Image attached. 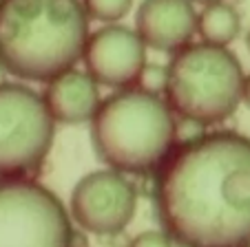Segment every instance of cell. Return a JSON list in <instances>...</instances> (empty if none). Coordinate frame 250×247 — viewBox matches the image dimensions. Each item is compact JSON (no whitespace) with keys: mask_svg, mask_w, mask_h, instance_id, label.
Here are the masks:
<instances>
[{"mask_svg":"<svg viewBox=\"0 0 250 247\" xmlns=\"http://www.w3.org/2000/svg\"><path fill=\"white\" fill-rule=\"evenodd\" d=\"M155 212L180 247H250V139L204 133L155 172Z\"/></svg>","mask_w":250,"mask_h":247,"instance_id":"cell-1","label":"cell"},{"mask_svg":"<svg viewBox=\"0 0 250 247\" xmlns=\"http://www.w3.org/2000/svg\"><path fill=\"white\" fill-rule=\"evenodd\" d=\"M89 42L82 0H0V66L14 77L51 82Z\"/></svg>","mask_w":250,"mask_h":247,"instance_id":"cell-2","label":"cell"},{"mask_svg":"<svg viewBox=\"0 0 250 247\" xmlns=\"http://www.w3.org/2000/svg\"><path fill=\"white\" fill-rule=\"evenodd\" d=\"M91 144L111 170L157 172L177 146L175 113L160 95L142 89L120 91L100 104L91 119Z\"/></svg>","mask_w":250,"mask_h":247,"instance_id":"cell-3","label":"cell"},{"mask_svg":"<svg viewBox=\"0 0 250 247\" xmlns=\"http://www.w3.org/2000/svg\"><path fill=\"white\" fill-rule=\"evenodd\" d=\"M164 99L170 111L197 126H215L237 111L246 75L226 47L188 44L168 62Z\"/></svg>","mask_w":250,"mask_h":247,"instance_id":"cell-4","label":"cell"},{"mask_svg":"<svg viewBox=\"0 0 250 247\" xmlns=\"http://www.w3.org/2000/svg\"><path fill=\"white\" fill-rule=\"evenodd\" d=\"M56 119L44 97L22 84H0V179H29L44 163Z\"/></svg>","mask_w":250,"mask_h":247,"instance_id":"cell-5","label":"cell"},{"mask_svg":"<svg viewBox=\"0 0 250 247\" xmlns=\"http://www.w3.org/2000/svg\"><path fill=\"white\" fill-rule=\"evenodd\" d=\"M71 216L33 179H0V247H69Z\"/></svg>","mask_w":250,"mask_h":247,"instance_id":"cell-6","label":"cell"},{"mask_svg":"<svg viewBox=\"0 0 250 247\" xmlns=\"http://www.w3.org/2000/svg\"><path fill=\"white\" fill-rule=\"evenodd\" d=\"M137 210V190L124 172L95 170L71 192V216L80 229L100 236L120 234Z\"/></svg>","mask_w":250,"mask_h":247,"instance_id":"cell-7","label":"cell"},{"mask_svg":"<svg viewBox=\"0 0 250 247\" xmlns=\"http://www.w3.org/2000/svg\"><path fill=\"white\" fill-rule=\"evenodd\" d=\"M82 60L98 84L126 91L146 66V44L135 29L106 24L89 36Z\"/></svg>","mask_w":250,"mask_h":247,"instance_id":"cell-8","label":"cell"},{"mask_svg":"<svg viewBox=\"0 0 250 247\" xmlns=\"http://www.w3.org/2000/svg\"><path fill=\"white\" fill-rule=\"evenodd\" d=\"M197 20L193 0H144L135 16V31L146 47L177 53L190 44Z\"/></svg>","mask_w":250,"mask_h":247,"instance_id":"cell-9","label":"cell"},{"mask_svg":"<svg viewBox=\"0 0 250 247\" xmlns=\"http://www.w3.org/2000/svg\"><path fill=\"white\" fill-rule=\"evenodd\" d=\"M42 97L53 119L73 126L91 121L102 104L98 82L86 71L76 69L64 71L62 75L47 82V91Z\"/></svg>","mask_w":250,"mask_h":247,"instance_id":"cell-10","label":"cell"},{"mask_svg":"<svg viewBox=\"0 0 250 247\" xmlns=\"http://www.w3.org/2000/svg\"><path fill=\"white\" fill-rule=\"evenodd\" d=\"M239 29L241 18L237 9L230 5H224V2L206 7L197 20V31L202 33L204 42L215 44V47H228L230 42H235Z\"/></svg>","mask_w":250,"mask_h":247,"instance_id":"cell-11","label":"cell"},{"mask_svg":"<svg viewBox=\"0 0 250 247\" xmlns=\"http://www.w3.org/2000/svg\"><path fill=\"white\" fill-rule=\"evenodd\" d=\"M82 5H84L89 18L111 24L131 11L133 0H82Z\"/></svg>","mask_w":250,"mask_h":247,"instance_id":"cell-12","label":"cell"},{"mask_svg":"<svg viewBox=\"0 0 250 247\" xmlns=\"http://www.w3.org/2000/svg\"><path fill=\"white\" fill-rule=\"evenodd\" d=\"M166 79H168V69L146 64L144 71H142L140 79H137V84H140L142 91H146V93L160 95V91L166 89Z\"/></svg>","mask_w":250,"mask_h":247,"instance_id":"cell-13","label":"cell"},{"mask_svg":"<svg viewBox=\"0 0 250 247\" xmlns=\"http://www.w3.org/2000/svg\"><path fill=\"white\" fill-rule=\"evenodd\" d=\"M131 247H173V238L164 229H148L133 238Z\"/></svg>","mask_w":250,"mask_h":247,"instance_id":"cell-14","label":"cell"},{"mask_svg":"<svg viewBox=\"0 0 250 247\" xmlns=\"http://www.w3.org/2000/svg\"><path fill=\"white\" fill-rule=\"evenodd\" d=\"M69 247H89V236L84 229H73L69 238Z\"/></svg>","mask_w":250,"mask_h":247,"instance_id":"cell-15","label":"cell"},{"mask_svg":"<svg viewBox=\"0 0 250 247\" xmlns=\"http://www.w3.org/2000/svg\"><path fill=\"white\" fill-rule=\"evenodd\" d=\"M241 102L250 108V75H246V82H244V95H241Z\"/></svg>","mask_w":250,"mask_h":247,"instance_id":"cell-16","label":"cell"},{"mask_svg":"<svg viewBox=\"0 0 250 247\" xmlns=\"http://www.w3.org/2000/svg\"><path fill=\"white\" fill-rule=\"evenodd\" d=\"M193 2H199L204 7H210V5H217V2H224V0H193Z\"/></svg>","mask_w":250,"mask_h":247,"instance_id":"cell-17","label":"cell"},{"mask_svg":"<svg viewBox=\"0 0 250 247\" xmlns=\"http://www.w3.org/2000/svg\"><path fill=\"white\" fill-rule=\"evenodd\" d=\"M246 44H248V51H250V33H248V38H246Z\"/></svg>","mask_w":250,"mask_h":247,"instance_id":"cell-18","label":"cell"}]
</instances>
